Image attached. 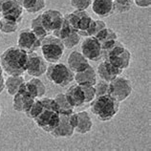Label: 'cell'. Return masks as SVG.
<instances>
[{
  "instance_id": "cell-1",
  "label": "cell",
  "mask_w": 151,
  "mask_h": 151,
  "mask_svg": "<svg viewBox=\"0 0 151 151\" xmlns=\"http://www.w3.org/2000/svg\"><path fill=\"white\" fill-rule=\"evenodd\" d=\"M28 53L18 46H11L0 55V65L8 76H22L26 72Z\"/></svg>"
},
{
  "instance_id": "cell-2",
  "label": "cell",
  "mask_w": 151,
  "mask_h": 151,
  "mask_svg": "<svg viewBox=\"0 0 151 151\" xmlns=\"http://www.w3.org/2000/svg\"><path fill=\"white\" fill-rule=\"evenodd\" d=\"M120 101L110 95L96 97L90 102V110L99 121L109 122L120 111Z\"/></svg>"
},
{
  "instance_id": "cell-3",
  "label": "cell",
  "mask_w": 151,
  "mask_h": 151,
  "mask_svg": "<svg viewBox=\"0 0 151 151\" xmlns=\"http://www.w3.org/2000/svg\"><path fill=\"white\" fill-rule=\"evenodd\" d=\"M40 49L42 57L47 62L55 63L60 60L64 54L65 47L58 37L53 35H48L41 40Z\"/></svg>"
},
{
  "instance_id": "cell-4",
  "label": "cell",
  "mask_w": 151,
  "mask_h": 151,
  "mask_svg": "<svg viewBox=\"0 0 151 151\" xmlns=\"http://www.w3.org/2000/svg\"><path fill=\"white\" fill-rule=\"evenodd\" d=\"M46 76L49 81L54 84L65 87L69 85L74 81L75 73L67 65L63 63H51L49 66H47Z\"/></svg>"
},
{
  "instance_id": "cell-5",
  "label": "cell",
  "mask_w": 151,
  "mask_h": 151,
  "mask_svg": "<svg viewBox=\"0 0 151 151\" xmlns=\"http://www.w3.org/2000/svg\"><path fill=\"white\" fill-rule=\"evenodd\" d=\"M133 87L131 81L125 77L119 76L109 82V95L118 101H124L132 94Z\"/></svg>"
},
{
  "instance_id": "cell-6",
  "label": "cell",
  "mask_w": 151,
  "mask_h": 151,
  "mask_svg": "<svg viewBox=\"0 0 151 151\" xmlns=\"http://www.w3.org/2000/svg\"><path fill=\"white\" fill-rule=\"evenodd\" d=\"M59 118H60V114L57 110H54L43 105L42 111L33 121L38 128L42 129L44 132L51 133L58 126Z\"/></svg>"
},
{
  "instance_id": "cell-7",
  "label": "cell",
  "mask_w": 151,
  "mask_h": 151,
  "mask_svg": "<svg viewBox=\"0 0 151 151\" xmlns=\"http://www.w3.org/2000/svg\"><path fill=\"white\" fill-rule=\"evenodd\" d=\"M47 61L42 55H38L37 52L28 53L27 62V74L32 78H40L46 73Z\"/></svg>"
},
{
  "instance_id": "cell-8",
  "label": "cell",
  "mask_w": 151,
  "mask_h": 151,
  "mask_svg": "<svg viewBox=\"0 0 151 151\" xmlns=\"http://www.w3.org/2000/svg\"><path fill=\"white\" fill-rule=\"evenodd\" d=\"M81 51L89 61H100L102 58L101 45L95 37H85L81 43Z\"/></svg>"
},
{
  "instance_id": "cell-9",
  "label": "cell",
  "mask_w": 151,
  "mask_h": 151,
  "mask_svg": "<svg viewBox=\"0 0 151 151\" xmlns=\"http://www.w3.org/2000/svg\"><path fill=\"white\" fill-rule=\"evenodd\" d=\"M41 41L35 37L31 29H23L18 33L17 37V46L27 53L35 52L40 48Z\"/></svg>"
},
{
  "instance_id": "cell-10",
  "label": "cell",
  "mask_w": 151,
  "mask_h": 151,
  "mask_svg": "<svg viewBox=\"0 0 151 151\" xmlns=\"http://www.w3.org/2000/svg\"><path fill=\"white\" fill-rule=\"evenodd\" d=\"M41 23L48 34H52L62 24L64 14L58 10H47L41 14Z\"/></svg>"
},
{
  "instance_id": "cell-11",
  "label": "cell",
  "mask_w": 151,
  "mask_h": 151,
  "mask_svg": "<svg viewBox=\"0 0 151 151\" xmlns=\"http://www.w3.org/2000/svg\"><path fill=\"white\" fill-rule=\"evenodd\" d=\"M23 12L24 10L17 0H6L1 8L0 14L2 17L20 23L23 18Z\"/></svg>"
},
{
  "instance_id": "cell-12",
  "label": "cell",
  "mask_w": 151,
  "mask_h": 151,
  "mask_svg": "<svg viewBox=\"0 0 151 151\" xmlns=\"http://www.w3.org/2000/svg\"><path fill=\"white\" fill-rule=\"evenodd\" d=\"M64 94L67 101H68V102L74 109L81 108V107L86 105L84 91H83L81 85L75 84L70 86Z\"/></svg>"
},
{
  "instance_id": "cell-13",
  "label": "cell",
  "mask_w": 151,
  "mask_h": 151,
  "mask_svg": "<svg viewBox=\"0 0 151 151\" xmlns=\"http://www.w3.org/2000/svg\"><path fill=\"white\" fill-rule=\"evenodd\" d=\"M122 72L124 71L119 69L117 66H115L108 59H102L97 68V75H99L101 79L109 82L119 77V76H121Z\"/></svg>"
},
{
  "instance_id": "cell-14",
  "label": "cell",
  "mask_w": 151,
  "mask_h": 151,
  "mask_svg": "<svg viewBox=\"0 0 151 151\" xmlns=\"http://www.w3.org/2000/svg\"><path fill=\"white\" fill-rule=\"evenodd\" d=\"M22 84L20 86V88H19L18 92L15 95H14L13 107L15 111H17V112L25 113L26 111L29 109V107L32 105V103L34 102L35 99L32 97L31 95L23 88Z\"/></svg>"
},
{
  "instance_id": "cell-15",
  "label": "cell",
  "mask_w": 151,
  "mask_h": 151,
  "mask_svg": "<svg viewBox=\"0 0 151 151\" xmlns=\"http://www.w3.org/2000/svg\"><path fill=\"white\" fill-rule=\"evenodd\" d=\"M70 114H60L59 122L58 126L50 133L52 136L59 139V138H70L75 133V129L69 121Z\"/></svg>"
},
{
  "instance_id": "cell-16",
  "label": "cell",
  "mask_w": 151,
  "mask_h": 151,
  "mask_svg": "<svg viewBox=\"0 0 151 151\" xmlns=\"http://www.w3.org/2000/svg\"><path fill=\"white\" fill-rule=\"evenodd\" d=\"M93 13L101 18H106L115 14L114 0H92Z\"/></svg>"
},
{
  "instance_id": "cell-17",
  "label": "cell",
  "mask_w": 151,
  "mask_h": 151,
  "mask_svg": "<svg viewBox=\"0 0 151 151\" xmlns=\"http://www.w3.org/2000/svg\"><path fill=\"white\" fill-rule=\"evenodd\" d=\"M67 63L70 70H72L74 73L81 72L90 65L88 59L78 51H73L69 55L67 58Z\"/></svg>"
},
{
  "instance_id": "cell-18",
  "label": "cell",
  "mask_w": 151,
  "mask_h": 151,
  "mask_svg": "<svg viewBox=\"0 0 151 151\" xmlns=\"http://www.w3.org/2000/svg\"><path fill=\"white\" fill-rule=\"evenodd\" d=\"M23 87L35 99H40L46 93V87L41 79L38 78H32L30 81L23 82Z\"/></svg>"
},
{
  "instance_id": "cell-19",
  "label": "cell",
  "mask_w": 151,
  "mask_h": 151,
  "mask_svg": "<svg viewBox=\"0 0 151 151\" xmlns=\"http://www.w3.org/2000/svg\"><path fill=\"white\" fill-rule=\"evenodd\" d=\"M74 81H76L77 84L79 85L94 86L97 82V72L94 70L92 66L89 65L81 72L75 73Z\"/></svg>"
},
{
  "instance_id": "cell-20",
  "label": "cell",
  "mask_w": 151,
  "mask_h": 151,
  "mask_svg": "<svg viewBox=\"0 0 151 151\" xmlns=\"http://www.w3.org/2000/svg\"><path fill=\"white\" fill-rule=\"evenodd\" d=\"M78 114V122L75 127V132L78 134H87L93 128V121L86 111H79Z\"/></svg>"
},
{
  "instance_id": "cell-21",
  "label": "cell",
  "mask_w": 151,
  "mask_h": 151,
  "mask_svg": "<svg viewBox=\"0 0 151 151\" xmlns=\"http://www.w3.org/2000/svg\"><path fill=\"white\" fill-rule=\"evenodd\" d=\"M108 59L110 62H112L115 66H117L119 69H121L122 71H124L129 67L130 62H131V53L129 50H127L124 48V50H122L121 52H119L118 54L112 55Z\"/></svg>"
},
{
  "instance_id": "cell-22",
  "label": "cell",
  "mask_w": 151,
  "mask_h": 151,
  "mask_svg": "<svg viewBox=\"0 0 151 151\" xmlns=\"http://www.w3.org/2000/svg\"><path fill=\"white\" fill-rule=\"evenodd\" d=\"M94 37H96L99 40V42L101 43V49L104 48V47L107 46L108 44H110L111 42H113L118 39V35L116 32L108 27H105L104 29L100 31L98 34L95 35Z\"/></svg>"
},
{
  "instance_id": "cell-23",
  "label": "cell",
  "mask_w": 151,
  "mask_h": 151,
  "mask_svg": "<svg viewBox=\"0 0 151 151\" xmlns=\"http://www.w3.org/2000/svg\"><path fill=\"white\" fill-rule=\"evenodd\" d=\"M23 10L29 14H37L46 6V0H17Z\"/></svg>"
},
{
  "instance_id": "cell-24",
  "label": "cell",
  "mask_w": 151,
  "mask_h": 151,
  "mask_svg": "<svg viewBox=\"0 0 151 151\" xmlns=\"http://www.w3.org/2000/svg\"><path fill=\"white\" fill-rule=\"evenodd\" d=\"M24 78L22 76H9L5 79V89L10 96H14L17 92L23 82Z\"/></svg>"
},
{
  "instance_id": "cell-25",
  "label": "cell",
  "mask_w": 151,
  "mask_h": 151,
  "mask_svg": "<svg viewBox=\"0 0 151 151\" xmlns=\"http://www.w3.org/2000/svg\"><path fill=\"white\" fill-rule=\"evenodd\" d=\"M30 29L33 31V33L35 35V37H37L40 41L45 37H47V35H49L48 32L45 30V28L43 27L42 23H41V15L40 14H39L38 17H37L35 18L32 19Z\"/></svg>"
},
{
  "instance_id": "cell-26",
  "label": "cell",
  "mask_w": 151,
  "mask_h": 151,
  "mask_svg": "<svg viewBox=\"0 0 151 151\" xmlns=\"http://www.w3.org/2000/svg\"><path fill=\"white\" fill-rule=\"evenodd\" d=\"M54 100L57 102V104L58 106L59 113L60 114H71L74 112V108L67 101V99L65 97L64 93H59L57 96L55 97Z\"/></svg>"
},
{
  "instance_id": "cell-27",
  "label": "cell",
  "mask_w": 151,
  "mask_h": 151,
  "mask_svg": "<svg viewBox=\"0 0 151 151\" xmlns=\"http://www.w3.org/2000/svg\"><path fill=\"white\" fill-rule=\"evenodd\" d=\"M19 23L8 19L6 17L0 18V32L3 34H13L17 30Z\"/></svg>"
},
{
  "instance_id": "cell-28",
  "label": "cell",
  "mask_w": 151,
  "mask_h": 151,
  "mask_svg": "<svg viewBox=\"0 0 151 151\" xmlns=\"http://www.w3.org/2000/svg\"><path fill=\"white\" fill-rule=\"evenodd\" d=\"M81 37L78 34V32H72L71 34H69L68 35H67L66 37L60 39V40L62 41L63 45H64L65 48L67 49H72L74 48V47H76L79 42H81Z\"/></svg>"
},
{
  "instance_id": "cell-29",
  "label": "cell",
  "mask_w": 151,
  "mask_h": 151,
  "mask_svg": "<svg viewBox=\"0 0 151 151\" xmlns=\"http://www.w3.org/2000/svg\"><path fill=\"white\" fill-rule=\"evenodd\" d=\"M134 2L132 0H114L115 13L124 14L129 12L132 8Z\"/></svg>"
},
{
  "instance_id": "cell-30",
  "label": "cell",
  "mask_w": 151,
  "mask_h": 151,
  "mask_svg": "<svg viewBox=\"0 0 151 151\" xmlns=\"http://www.w3.org/2000/svg\"><path fill=\"white\" fill-rule=\"evenodd\" d=\"M42 109H43V103L41 100L40 99H35L34 102L32 103V105L29 107V109L25 112V114L29 119L34 120V119L41 112Z\"/></svg>"
},
{
  "instance_id": "cell-31",
  "label": "cell",
  "mask_w": 151,
  "mask_h": 151,
  "mask_svg": "<svg viewBox=\"0 0 151 151\" xmlns=\"http://www.w3.org/2000/svg\"><path fill=\"white\" fill-rule=\"evenodd\" d=\"M75 30L69 25V23L67 22L65 20V18H64V19H63L62 24L60 25V27H59L58 29H57L55 31H54L52 34H53V35H55V37H58L59 39H62V38L66 37L67 35H68L69 34H71ZM76 32H77V31H76Z\"/></svg>"
},
{
  "instance_id": "cell-32",
  "label": "cell",
  "mask_w": 151,
  "mask_h": 151,
  "mask_svg": "<svg viewBox=\"0 0 151 151\" xmlns=\"http://www.w3.org/2000/svg\"><path fill=\"white\" fill-rule=\"evenodd\" d=\"M95 92H96V97L104 96V95H109V81L101 79L100 81H97L94 85Z\"/></svg>"
},
{
  "instance_id": "cell-33",
  "label": "cell",
  "mask_w": 151,
  "mask_h": 151,
  "mask_svg": "<svg viewBox=\"0 0 151 151\" xmlns=\"http://www.w3.org/2000/svg\"><path fill=\"white\" fill-rule=\"evenodd\" d=\"M70 3L76 10L86 11L91 6L92 0H70Z\"/></svg>"
},
{
  "instance_id": "cell-34",
  "label": "cell",
  "mask_w": 151,
  "mask_h": 151,
  "mask_svg": "<svg viewBox=\"0 0 151 151\" xmlns=\"http://www.w3.org/2000/svg\"><path fill=\"white\" fill-rule=\"evenodd\" d=\"M81 86H82L83 91H84L86 104H89V103L96 98L95 88H94V86H88V85H81Z\"/></svg>"
},
{
  "instance_id": "cell-35",
  "label": "cell",
  "mask_w": 151,
  "mask_h": 151,
  "mask_svg": "<svg viewBox=\"0 0 151 151\" xmlns=\"http://www.w3.org/2000/svg\"><path fill=\"white\" fill-rule=\"evenodd\" d=\"M133 2L140 8H149L151 5V0H133Z\"/></svg>"
},
{
  "instance_id": "cell-36",
  "label": "cell",
  "mask_w": 151,
  "mask_h": 151,
  "mask_svg": "<svg viewBox=\"0 0 151 151\" xmlns=\"http://www.w3.org/2000/svg\"><path fill=\"white\" fill-rule=\"evenodd\" d=\"M95 21H96V28H95V34H94V35H96V34H98L99 32L101 31L102 29H104L105 27H107L106 23L103 20L99 19V20H95ZM94 35H93V37H94Z\"/></svg>"
},
{
  "instance_id": "cell-37",
  "label": "cell",
  "mask_w": 151,
  "mask_h": 151,
  "mask_svg": "<svg viewBox=\"0 0 151 151\" xmlns=\"http://www.w3.org/2000/svg\"><path fill=\"white\" fill-rule=\"evenodd\" d=\"M5 89V78L3 77V74L0 75V94Z\"/></svg>"
},
{
  "instance_id": "cell-38",
  "label": "cell",
  "mask_w": 151,
  "mask_h": 151,
  "mask_svg": "<svg viewBox=\"0 0 151 151\" xmlns=\"http://www.w3.org/2000/svg\"><path fill=\"white\" fill-rule=\"evenodd\" d=\"M1 74H3V69H2L1 65H0V75H1Z\"/></svg>"
},
{
  "instance_id": "cell-39",
  "label": "cell",
  "mask_w": 151,
  "mask_h": 151,
  "mask_svg": "<svg viewBox=\"0 0 151 151\" xmlns=\"http://www.w3.org/2000/svg\"><path fill=\"white\" fill-rule=\"evenodd\" d=\"M1 111H2L1 110V105H0V117H1Z\"/></svg>"
}]
</instances>
